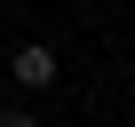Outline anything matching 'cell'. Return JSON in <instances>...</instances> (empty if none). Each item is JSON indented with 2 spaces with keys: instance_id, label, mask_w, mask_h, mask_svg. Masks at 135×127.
I'll return each instance as SVG.
<instances>
[{
  "instance_id": "obj_2",
  "label": "cell",
  "mask_w": 135,
  "mask_h": 127,
  "mask_svg": "<svg viewBox=\"0 0 135 127\" xmlns=\"http://www.w3.org/2000/svg\"><path fill=\"white\" fill-rule=\"evenodd\" d=\"M0 87H8V72H0Z\"/></svg>"
},
{
  "instance_id": "obj_1",
  "label": "cell",
  "mask_w": 135,
  "mask_h": 127,
  "mask_svg": "<svg viewBox=\"0 0 135 127\" xmlns=\"http://www.w3.org/2000/svg\"><path fill=\"white\" fill-rule=\"evenodd\" d=\"M8 80H16V87H32V95H40V87H56V48H48V40H24V48H16V64H8Z\"/></svg>"
}]
</instances>
